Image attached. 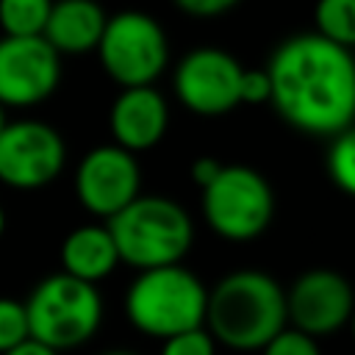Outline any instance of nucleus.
<instances>
[{
    "label": "nucleus",
    "mask_w": 355,
    "mask_h": 355,
    "mask_svg": "<svg viewBox=\"0 0 355 355\" xmlns=\"http://www.w3.org/2000/svg\"><path fill=\"white\" fill-rule=\"evenodd\" d=\"M269 103L297 130L336 136L355 125V55L319 33L286 39L266 64Z\"/></svg>",
    "instance_id": "1"
},
{
    "label": "nucleus",
    "mask_w": 355,
    "mask_h": 355,
    "mask_svg": "<svg viewBox=\"0 0 355 355\" xmlns=\"http://www.w3.org/2000/svg\"><path fill=\"white\" fill-rule=\"evenodd\" d=\"M202 327L230 349H263L288 327L286 288L258 269L230 272L208 291Z\"/></svg>",
    "instance_id": "2"
},
{
    "label": "nucleus",
    "mask_w": 355,
    "mask_h": 355,
    "mask_svg": "<svg viewBox=\"0 0 355 355\" xmlns=\"http://www.w3.org/2000/svg\"><path fill=\"white\" fill-rule=\"evenodd\" d=\"M105 227L116 244L119 263L136 272L180 263L194 239L189 214L175 200L158 194H139Z\"/></svg>",
    "instance_id": "3"
},
{
    "label": "nucleus",
    "mask_w": 355,
    "mask_h": 355,
    "mask_svg": "<svg viewBox=\"0 0 355 355\" xmlns=\"http://www.w3.org/2000/svg\"><path fill=\"white\" fill-rule=\"evenodd\" d=\"M208 288L202 280L180 263L141 269L125 294L128 322L150 336L169 338L205 324Z\"/></svg>",
    "instance_id": "4"
},
{
    "label": "nucleus",
    "mask_w": 355,
    "mask_h": 355,
    "mask_svg": "<svg viewBox=\"0 0 355 355\" xmlns=\"http://www.w3.org/2000/svg\"><path fill=\"white\" fill-rule=\"evenodd\" d=\"M31 338L64 352L86 344L103 322V297L97 286L55 272L33 286L25 300Z\"/></svg>",
    "instance_id": "5"
},
{
    "label": "nucleus",
    "mask_w": 355,
    "mask_h": 355,
    "mask_svg": "<svg viewBox=\"0 0 355 355\" xmlns=\"http://www.w3.org/2000/svg\"><path fill=\"white\" fill-rule=\"evenodd\" d=\"M97 55L105 75L122 89L153 86V80L166 69L169 44L164 28L150 14L128 8L105 19Z\"/></svg>",
    "instance_id": "6"
},
{
    "label": "nucleus",
    "mask_w": 355,
    "mask_h": 355,
    "mask_svg": "<svg viewBox=\"0 0 355 355\" xmlns=\"http://www.w3.org/2000/svg\"><path fill=\"white\" fill-rule=\"evenodd\" d=\"M202 214L208 227L230 241L261 236L275 214V197L266 178L250 166L230 164L202 189Z\"/></svg>",
    "instance_id": "7"
},
{
    "label": "nucleus",
    "mask_w": 355,
    "mask_h": 355,
    "mask_svg": "<svg viewBox=\"0 0 355 355\" xmlns=\"http://www.w3.org/2000/svg\"><path fill=\"white\" fill-rule=\"evenodd\" d=\"M67 164L61 133L42 119H11L0 130V183L17 191L50 186Z\"/></svg>",
    "instance_id": "8"
},
{
    "label": "nucleus",
    "mask_w": 355,
    "mask_h": 355,
    "mask_svg": "<svg viewBox=\"0 0 355 355\" xmlns=\"http://www.w3.org/2000/svg\"><path fill=\"white\" fill-rule=\"evenodd\" d=\"M141 169L133 153L116 144H100L89 150L75 169L78 202L100 219H111L139 197Z\"/></svg>",
    "instance_id": "9"
},
{
    "label": "nucleus",
    "mask_w": 355,
    "mask_h": 355,
    "mask_svg": "<svg viewBox=\"0 0 355 355\" xmlns=\"http://www.w3.org/2000/svg\"><path fill=\"white\" fill-rule=\"evenodd\" d=\"M58 80L61 55L42 36L0 39V105H39L58 89Z\"/></svg>",
    "instance_id": "10"
},
{
    "label": "nucleus",
    "mask_w": 355,
    "mask_h": 355,
    "mask_svg": "<svg viewBox=\"0 0 355 355\" xmlns=\"http://www.w3.org/2000/svg\"><path fill=\"white\" fill-rule=\"evenodd\" d=\"M244 67L219 47H197L186 53L175 69L178 100L200 116H222L241 105L239 83Z\"/></svg>",
    "instance_id": "11"
},
{
    "label": "nucleus",
    "mask_w": 355,
    "mask_h": 355,
    "mask_svg": "<svg viewBox=\"0 0 355 355\" xmlns=\"http://www.w3.org/2000/svg\"><path fill=\"white\" fill-rule=\"evenodd\" d=\"M286 311L291 327L319 338L349 322L355 311V294L344 275L333 269H311L300 275L286 291Z\"/></svg>",
    "instance_id": "12"
},
{
    "label": "nucleus",
    "mask_w": 355,
    "mask_h": 355,
    "mask_svg": "<svg viewBox=\"0 0 355 355\" xmlns=\"http://www.w3.org/2000/svg\"><path fill=\"white\" fill-rule=\"evenodd\" d=\"M166 125H169L166 100L153 86L122 89L108 114V128H111L114 144L133 155L155 147L164 139Z\"/></svg>",
    "instance_id": "13"
},
{
    "label": "nucleus",
    "mask_w": 355,
    "mask_h": 355,
    "mask_svg": "<svg viewBox=\"0 0 355 355\" xmlns=\"http://www.w3.org/2000/svg\"><path fill=\"white\" fill-rule=\"evenodd\" d=\"M105 19L108 17L97 0H53L42 39L58 55H80L97 50Z\"/></svg>",
    "instance_id": "14"
},
{
    "label": "nucleus",
    "mask_w": 355,
    "mask_h": 355,
    "mask_svg": "<svg viewBox=\"0 0 355 355\" xmlns=\"http://www.w3.org/2000/svg\"><path fill=\"white\" fill-rule=\"evenodd\" d=\"M61 272L97 286L119 266L116 244L105 225H80L61 241Z\"/></svg>",
    "instance_id": "15"
},
{
    "label": "nucleus",
    "mask_w": 355,
    "mask_h": 355,
    "mask_svg": "<svg viewBox=\"0 0 355 355\" xmlns=\"http://www.w3.org/2000/svg\"><path fill=\"white\" fill-rule=\"evenodd\" d=\"M313 22L322 39L352 50L355 47V0H316Z\"/></svg>",
    "instance_id": "16"
},
{
    "label": "nucleus",
    "mask_w": 355,
    "mask_h": 355,
    "mask_svg": "<svg viewBox=\"0 0 355 355\" xmlns=\"http://www.w3.org/2000/svg\"><path fill=\"white\" fill-rule=\"evenodd\" d=\"M53 0H0L3 36H42Z\"/></svg>",
    "instance_id": "17"
},
{
    "label": "nucleus",
    "mask_w": 355,
    "mask_h": 355,
    "mask_svg": "<svg viewBox=\"0 0 355 355\" xmlns=\"http://www.w3.org/2000/svg\"><path fill=\"white\" fill-rule=\"evenodd\" d=\"M327 175L349 197H355V125L333 136L327 150Z\"/></svg>",
    "instance_id": "18"
},
{
    "label": "nucleus",
    "mask_w": 355,
    "mask_h": 355,
    "mask_svg": "<svg viewBox=\"0 0 355 355\" xmlns=\"http://www.w3.org/2000/svg\"><path fill=\"white\" fill-rule=\"evenodd\" d=\"M25 338H31L25 302L11 300V297H0V355L14 349Z\"/></svg>",
    "instance_id": "19"
},
{
    "label": "nucleus",
    "mask_w": 355,
    "mask_h": 355,
    "mask_svg": "<svg viewBox=\"0 0 355 355\" xmlns=\"http://www.w3.org/2000/svg\"><path fill=\"white\" fill-rule=\"evenodd\" d=\"M161 355H216V341L205 327H194L164 338Z\"/></svg>",
    "instance_id": "20"
},
{
    "label": "nucleus",
    "mask_w": 355,
    "mask_h": 355,
    "mask_svg": "<svg viewBox=\"0 0 355 355\" xmlns=\"http://www.w3.org/2000/svg\"><path fill=\"white\" fill-rule=\"evenodd\" d=\"M261 352L263 355H319V344L316 338H311L297 327H283L275 338L263 344Z\"/></svg>",
    "instance_id": "21"
},
{
    "label": "nucleus",
    "mask_w": 355,
    "mask_h": 355,
    "mask_svg": "<svg viewBox=\"0 0 355 355\" xmlns=\"http://www.w3.org/2000/svg\"><path fill=\"white\" fill-rule=\"evenodd\" d=\"M272 94L269 86V75L266 69H244L241 72V83H239V100L247 105H261L266 103Z\"/></svg>",
    "instance_id": "22"
},
{
    "label": "nucleus",
    "mask_w": 355,
    "mask_h": 355,
    "mask_svg": "<svg viewBox=\"0 0 355 355\" xmlns=\"http://www.w3.org/2000/svg\"><path fill=\"white\" fill-rule=\"evenodd\" d=\"M175 6L183 8V11L191 14V17L208 19V17H222V14H227L233 6H239V0H175Z\"/></svg>",
    "instance_id": "23"
},
{
    "label": "nucleus",
    "mask_w": 355,
    "mask_h": 355,
    "mask_svg": "<svg viewBox=\"0 0 355 355\" xmlns=\"http://www.w3.org/2000/svg\"><path fill=\"white\" fill-rule=\"evenodd\" d=\"M219 169H222V164H219L216 158H211V155L197 158V161L191 164V180H194L200 189H205V186L219 175Z\"/></svg>",
    "instance_id": "24"
},
{
    "label": "nucleus",
    "mask_w": 355,
    "mask_h": 355,
    "mask_svg": "<svg viewBox=\"0 0 355 355\" xmlns=\"http://www.w3.org/2000/svg\"><path fill=\"white\" fill-rule=\"evenodd\" d=\"M3 355H61V352L47 347V344H42V341H36V338H25L22 344H17L14 349H8Z\"/></svg>",
    "instance_id": "25"
},
{
    "label": "nucleus",
    "mask_w": 355,
    "mask_h": 355,
    "mask_svg": "<svg viewBox=\"0 0 355 355\" xmlns=\"http://www.w3.org/2000/svg\"><path fill=\"white\" fill-rule=\"evenodd\" d=\"M6 225H8V219H6V208L0 205V239H3V233H6Z\"/></svg>",
    "instance_id": "26"
},
{
    "label": "nucleus",
    "mask_w": 355,
    "mask_h": 355,
    "mask_svg": "<svg viewBox=\"0 0 355 355\" xmlns=\"http://www.w3.org/2000/svg\"><path fill=\"white\" fill-rule=\"evenodd\" d=\"M103 355H136V352H130V349H108Z\"/></svg>",
    "instance_id": "27"
},
{
    "label": "nucleus",
    "mask_w": 355,
    "mask_h": 355,
    "mask_svg": "<svg viewBox=\"0 0 355 355\" xmlns=\"http://www.w3.org/2000/svg\"><path fill=\"white\" fill-rule=\"evenodd\" d=\"M6 122H8V116H6V105H0V130L6 128Z\"/></svg>",
    "instance_id": "28"
},
{
    "label": "nucleus",
    "mask_w": 355,
    "mask_h": 355,
    "mask_svg": "<svg viewBox=\"0 0 355 355\" xmlns=\"http://www.w3.org/2000/svg\"><path fill=\"white\" fill-rule=\"evenodd\" d=\"M349 327H352V338H355V311H352V316H349Z\"/></svg>",
    "instance_id": "29"
}]
</instances>
